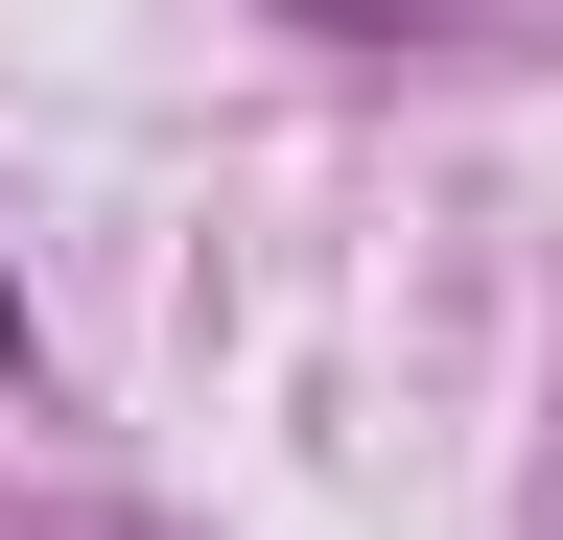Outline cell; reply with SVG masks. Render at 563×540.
<instances>
[{"instance_id": "7a4b0ae2", "label": "cell", "mask_w": 563, "mask_h": 540, "mask_svg": "<svg viewBox=\"0 0 563 540\" xmlns=\"http://www.w3.org/2000/svg\"><path fill=\"white\" fill-rule=\"evenodd\" d=\"M0 376H24V283H0Z\"/></svg>"}, {"instance_id": "6da1fadb", "label": "cell", "mask_w": 563, "mask_h": 540, "mask_svg": "<svg viewBox=\"0 0 563 540\" xmlns=\"http://www.w3.org/2000/svg\"><path fill=\"white\" fill-rule=\"evenodd\" d=\"M282 24H399V0H282Z\"/></svg>"}]
</instances>
